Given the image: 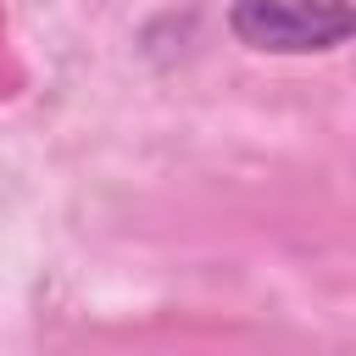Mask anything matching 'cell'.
<instances>
[{
  "label": "cell",
  "mask_w": 356,
  "mask_h": 356,
  "mask_svg": "<svg viewBox=\"0 0 356 356\" xmlns=\"http://www.w3.org/2000/svg\"><path fill=\"white\" fill-rule=\"evenodd\" d=\"M228 33L256 56H312L356 39V0H234Z\"/></svg>",
  "instance_id": "1"
}]
</instances>
